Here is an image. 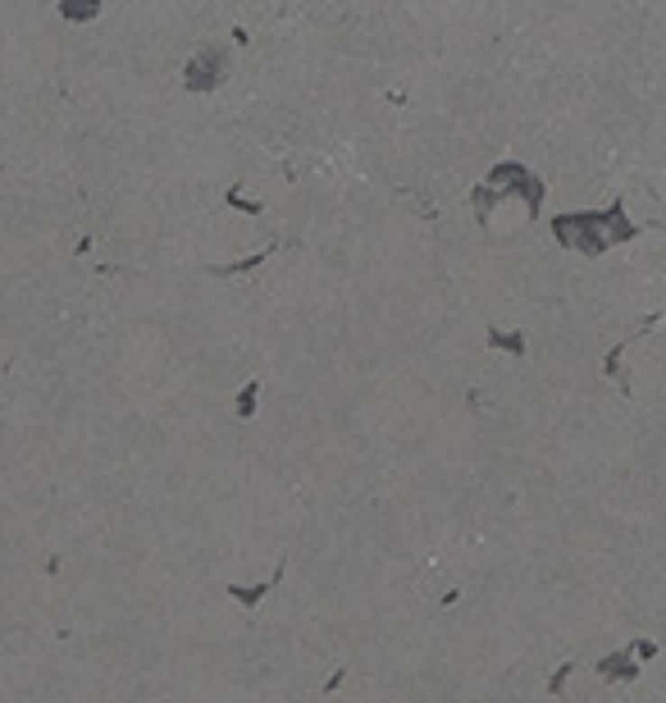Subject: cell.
I'll list each match as a JSON object with an SVG mask.
<instances>
[{"label":"cell","instance_id":"1","mask_svg":"<svg viewBox=\"0 0 666 703\" xmlns=\"http://www.w3.org/2000/svg\"><path fill=\"white\" fill-rule=\"evenodd\" d=\"M552 233H557L566 247L584 251V256H598L607 242L630 238V233H634V224L621 215V205H616L612 215H566V220H557V224H552Z\"/></svg>","mask_w":666,"mask_h":703},{"label":"cell","instance_id":"2","mask_svg":"<svg viewBox=\"0 0 666 703\" xmlns=\"http://www.w3.org/2000/svg\"><path fill=\"white\" fill-rule=\"evenodd\" d=\"M229 74V50H219V46H201L192 59H187V87L192 92H210L219 87V78Z\"/></svg>","mask_w":666,"mask_h":703},{"label":"cell","instance_id":"3","mask_svg":"<svg viewBox=\"0 0 666 703\" xmlns=\"http://www.w3.org/2000/svg\"><path fill=\"white\" fill-rule=\"evenodd\" d=\"M607 680H630L634 676V662H630V653H612V662H603L598 667Z\"/></svg>","mask_w":666,"mask_h":703},{"label":"cell","instance_id":"4","mask_svg":"<svg viewBox=\"0 0 666 703\" xmlns=\"http://www.w3.org/2000/svg\"><path fill=\"white\" fill-rule=\"evenodd\" d=\"M484 342H488V347H502V352H515V357L525 352V338H521V333H497V329H488Z\"/></svg>","mask_w":666,"mask_h":703},{"label":"cell","instance_id":"5","mask_svg":"<svg viewBox=\"0 0 666 703\" xmlns=\"http://www.w3.org/2000/svg\"><path fill=\"white\" fill-rule=\"evenodd\" d=\"M251 402H256V384H251V388L242 393V402H238V411H242V415H251Z\"/></svg>","mask_w":666,"mask_h":703}]
</instances>
